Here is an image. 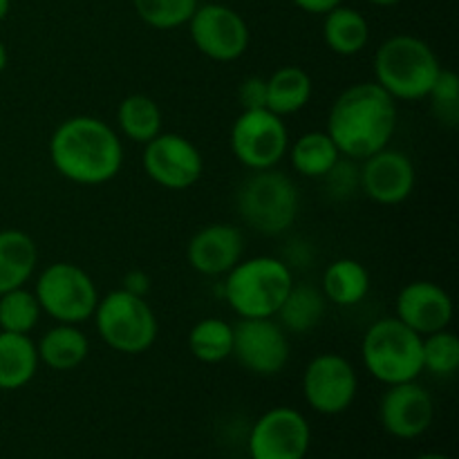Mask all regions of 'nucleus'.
Returning <instances> with one entry per match:
<instances>
[{
    "label": "nucleus",
    "instance_id": "1",
    "mask_svg": "<svg viewBox=\"0 0 459 459\" xmlns=\"http://www.w3.org/2000/svg\"><path fill=\"white\" fill-rule=\"evenodd\" d=\"M49 161L61 178L81 186L112 182L124 166V143L112 126L97 117H70L49 137Z\"/></svg>",
    "mask_w": 459,
    "mask_h": 459
},
{
    "label": "nucleus",
    "instance_id": "2",
    "mask_svg": "<svg viewBox=\"0 0 459 459\" xmlns=\"http://www.w3.org/2000/svg\"><path fill=\"white\" fill-rule=\"evenodd\" d=\"M397 128V103L381 85L354 83L336 97L327 130L339 152L352 161L368 160L388 148Z\"/></svg>",
    "mask_w": 459,
    "mask_h": 459
},
{
    "label": "nucleus",
    "instance_id": "3",
    "mask_svg": "<svg viewBox=\"0 0 459 459\" xmlns=\"http://www.w3.org/2000/svg\"><path fill=\"white\" fill-rule=\"evenodd\" d=\"M435 49L412 34L390 36L375 54V83L394 101H421L442 72Z\"/></svg>",
    "mask_w": 459,
    "mask_h": 459
},
{
    "label": "nucleus",
    "instance_id": "4",
    "mask_svg": "<svg viewBox=\"0 0 459 459\" xmlns=\"http://www.w3.org/2000/svg\"><path fill=\"white\" fill-rule=\"evenodd\" d=\"M294 285L291 269L273 255L242 258L224 282V299L240 318H276Z\"/></svg>",
    "mask_w": 459,
    "mask_h": 459
},
{
    "label": "nucleus",
    "instance_id": "5",
    "mask_svg": "<svg viewBox=\"0 0 459 459\" xmlns=\"http://www.w3.org/2000/svg\"><path fill=\"white\" fill-rule=\"evenodd\" d=\"M361 359L366 370L384 385L417 381L424 372L421 336L397 316L379 318L368 327L361 341Z\"/></svg>",
    "mask_w": 459,
    "mask_h": 459
},
{
    "label": "nucleus",
    "instance_id": "6",
    "mask_svg": "<svg viewBox=\"0 0 459 459\" xmlns=\"http://www.w3.org/2000/svg\"><path fill=\"white\" fill-rule=\"evenodd\" d=\"M236 206L247 227L263 236H281L299 218L300 195L290 175L276 169L251 170L238 188Z\"/></svg>",
    "mask_w": 459,
    "mask_h": 459
},
{
    "label": "nucleus",
    "instance_id": "7",
    "mask_svg": "<svg viewBox=\"0 0 459 459\" xmlns=\"http://www.w3.org/2000/svg\"><path fill=\"white\" fill-rule=\"evenodd\" d=\"M92 318L103 343L119 354L146 352L160 334V323L148 300L124 287L99 299Z\"/></svg>",
    "mask_w": 459,
    "mask_h": 459
},
{
    "label": "nucleus",
    "instance_id": "8",
    "mask_svg": "<svg viewBox=\"0 0 459 459\" xmlns=\"http://www.w3.org/2000/svg\"><path fill=\"white\" fill-rule=\"evenodd\" d=\"M40 309L56 323L81 325L92 318L99 291L88 272L74 263H52L34 287Z\"/></svg>",
    "mask_w": 459,
    "mask_h": 459
},
{
    "label": "nucleus",
    "instance_id": "9",
    "mask_svg": "<svg viewBox=\"0 0 459 459\" xmlns=\"http://www.w3.org/2000/svg\"><path fill=\"white\" fill-rule=\"evenodd\" d=\"M290 148V130L282 117L267 108L242 110L231 128V151L249 170L276 169Z\"/></svg>",
    "mask_w": 459,
    "mask_h": 459
},
{
    "label": "nucleus",
    "instance_id": "10",
    "mask_svg": "<svg viewBox=\"0 0 459 459\" xmlns=\"http://www.w3.org/2000/svg\"><path fill=\"white\" fill-rule=\"evenodd\" d=\"M191 40L206 58L218 63L238 61L251 40L249 25L236 9L220 3L197 4L186 22Z\"/></svg>",
    "mask_w": 459,
    "mask_h": 459
},
{
    "label": "nucleus",
    "instance_id": "11",
    "mask_svg": "<svg viewBox=\"0 0 459 459\" xmlns=\"http://www.w3.org/2000/svg\"><path fill=\"white\" fill-rule=\"evenodd\" d=\"M290 354L287 332L273 318H240L233 325L231 357L251 375H278L290 361Z\"/></svg>",
    "mask_w": 459,
    "mask_h": 459
},
{
    "label": "nucleus",
    "instance_id": "12",
    "mask_svg": "<svg viewBox=\"0 0 459 459\" xmlns=\"http://www.w3.org/2000/svg\"><path fill=\"white\" fill-rule=\"evenodd\" d=\"M359 377L352 363L334 352L314 357L303 372L305 402L318 415H341L354 403Z\"/></svg>",
    "mask_w": 459,
    "mask_h": 459
},
{
    "label": "nucleus",
    "instance_id": "13",
    "mask_svg": "<svg viewBox=\"0 0 459 459\" xmlns=\"http://www.w3.org/2000/svg\"><path fill=\"white\" fill-rule=\"evenodd\" d=\"M312 444V429L303 412L290 406H278L263 412L251 426V459H305Z\"/></svg>",
    "mask_w": 459,
    "mask_h": 459
},
{
    "label": "nucleus",
    "instance_id": "14",
    "mask_svg": "<svg viewBox=\"0 0 459 459\" xmlns=\"http://www.w3.org/2000/svg\"><path fill=\"white\" fill-rule=\"evenodd\" d=\"M143 170L169 191H184L197 184L204 173V160L195 143L178 133H160L143 143Z\"/></svg>",
    "mask_w": 459,
    "mask_h": 459
},
{
    "label": "nucleus",
    "instance_id": "15",
    "mask_svg": "<svg viewBox=\"0 0 459 459\" xmlns=\"http://www.w3.org/2000/svg\"><path fill=\"white\" fill-rule=\"evenodd\" d=\"M417 170L411 157L394 148H384L359 169V188L381 206H397L415 191Z\"/></svg>",
    "mask_w": 459,
    "mask_h": 459
},
{
    "label": "nucleus",
    "instance_id": "16",
    "mask_svg": "<svg viewBox=\"0 0 459 459\" xmlns=\"http://www.w3.org/2000/svg\"><path fill=\"white\" fill-rule=\"evenodd\" d=\"M379 402V421L394 439H417L430 429L435 402L429 390L417 381L385 385Z\"/></svg>",
    "mask_w": 459,
    "mask_h": 459
},
{
    "label": "nucleus",
    "instance_id": "17",
    "mask_svg": "<svg viewBox=\"0 0 459 459\" xmlns=\"http://www.w3.org/2000/svg\"><path fill=\"white\" fill-rule=\"evenodd\" d=\"M245 255V236L224 222L197 229L186 247V260L202 276H227Z\"/></svg>",
    "mask_w": 459,
    "mask_h": 459
},
{
    "label": "nucleus",
    "instance_id": "18",
    "mask_svg": "<svg viewBox=\"0 0 459 459\" xmlns=\"http://www.w3.org/2000/svg\"><path fill=\"white\" fill-rule=\"evenodd\" d=\"M394 316L420 336H429L451 325L453 299L437 282L412 281L399 291Z\"/></svg>",
    "mask_w": 459,
    "mask_h": 459
},
{
    "label": "nucleus",
    "instance_id": "19",
    "mask_svg": "<svg viewBox=\"0 0 459 459\" xmlns=\"http://www.w3.org/2000/svg\"><path fill=\"white\" fill-rule=\"evenodd\" d=\"M39 263L36 242L21 229L0 231V294L30 282Z\"/></svg>",
    "mask_w": 459,
    "mask_h": 459
},
{
    "label": "nucleus",
    "instance_id": "20",
    "mask_svg": "<svg viewBox=\"0 0 459 459\" xmlns=\"http://www.w3.org/2000/svg\"><path fill=\"white\" fill-rule=\"evenodd\" d=\"M36 352H39V361L45 363L49 370L67 372L79 368L88 359L90 341L79 330V325L58 323L40 336Z\"/></svg>",
    "mask_w": 459,
    "mask_h": 459
},
{
    "label": "nucleus",
    "instance_id": "21",
    "mask_svg": "<svg viewBox=\"0 0 459 459\" xmlns=\"http://www.w3.org/2000/svg\"><path fill=\"white\" fill-rule=\"evenodd\" d=\"M323 40L339 56H357L370 43V22L359 9L339 4L325 13Z\"/></svg>",
    "mask_w": 459,
    "mask_h": 459
},
{
    "label": "nucleus",
    "instance_id": "22",
    "mask_svg": "<svg viewBox=\"0 0 459 459\" xmlns=\"http://www.w3.org/2000/svg\"><path fill=\"white\" fill-rule=\"evenodd\" d=\"M39 352L30 334L0 332V390L12 393L30 384L39 370Z\"/></svg>",
    "mask_w": 459,
    "mask_h": 459
},
{
    "label": "nucleus",
    "instance_id": "23",
    "mask_svg": "<svg viewBox=\"0 0 459 459\" xmlns=\"http://www.w3.org/2000/svg\"><path fill=\"white\" fill-rule=\"evenodd\" d=\"M323 296L339 307L359 305L370 291V273L359 260L339 258L323 272Z\"/></svg>",
    "mask_w": 459,
    "mask_h": 459
},
{
    "label": "nucleus",
    "instance_id": "24",
    "mask_svg": "<svg viewBox=\"0 0 459 459\" xmlns=\"http://www.w3.org/2000/svg\"><path fill=\"white\" fill-rule=\"evenodd\" d=\"M312 92V76L303 67H278L267 79V110H272L278 117L296 115L307 106Z\"/></svg>",
    "mask_w": 459,
    "mask_h": 459
},
{
    "label": "nucleus",
    "instance_id": "25",
    "mask_svg": "<svg viewBox=\"0 0 459 459\" xmlns=\"http://www.w3.org/2000/svg\"><path fill=\"white\" fill-rule=\"evenodd\" d=\"M287 152H290V161L296 173L309 179L327 175L332 166L343 157L325 130L300 134L294 143H290Z\"/></svg>",
    "mask_w": 459,
    "mask_h": 459
},
{
    "label": "nucleus",
    "instance_id": "26",
    "mask_svg": "<svg viewBox=\"0 0 459 459\" xmlns=\"http://www.w3.org/2000/svg\"><path fill=\"white\" fill-rule=\"evenodd\" d=\"M160 103L148 94H130L117 108L121 134L134 143H148L161 133Z\"/></svg>",
    "mask_w": 459,
    "mask_h": 459
},
{
    "label": "nucleus",
    "instance_id": "27",
    "mask_svg": "<svg viewBox=\"0 0 459 459\" xmlns=\"http://www.w3.org/2000/svg\"><path fill=\"white\" fill-rule=\"evenodd\" d=\"M276 316L281 318L282 330L296 332V334L314 330L325 316V296L316 287L294 282Z\"/></svg>",
    "mask_w": 459,
    "mask_h": 459
},
{
    "label": "nucleus",
    "instance_id": "28",
    "mask_svg": "<svg viewBox=\"0 0 459 459\" xmlns=\"http://www.w3.org/2000/svg\"><path fill=\"white\" fill-rule=\"evenodd\" d=\"M188 348L202 363L227 361L233 350V325L222 318H202L188 334Z\"/></svg>",
    "mask_w": 459,
    "mask_h": 459
},
{
    "label": "nucleus",
    "instance_id": "29",
    "mask_svg": "<svg viewBox=\"0 0 459 459\" xmlns=\"http://www.w3.org/2000/svg\"><path fill=\"white\" fill-rule=\"evenodd\" d=\"M39 299L34 291L18 287V290L0 294V332L12 334H31L40 321Z\"/></svg>",
    "mask_w": 459,
    "mask_h": 459
},
{
    "label": "nucleus",
    "instance_id": "30",
    "mask_svg": "<svg viewBox=\"0 0 459 459\" xmlns=\"http://www.w3.org/2000/svg\"><path fill=\"white\" fill-rule=\"evenodd\" d=\"M200 0H133L137 16L152 30H178L191 21Z\"/></svg>",
    "mask_w": 459,
    "mask_h": 459
},
{
    "label": "nucleus",
    "instance_id": "31",
    "mask_svg": "<svg viewBox=\"0 0 459 459\" xmlns=\"http://www.w3.org/2000/svg\"><path fill=\"white\" fill-rule=\"evenodd\" d=\"M421 361L424 370L435 377L455 375L459 368V339L448 327L421 336Z\"/></svg>",
    "mask_w": 459,
    "mask_h": 459
},
{
    "label": "nucleus",
    "instance_id": "32",
    "mask_svg": "<svg viewBox=\"0 0 459 459\" xmlns=\"http://www.w3.org/2000/svg\"><path fill=\"white\" fill-rule=\"evenodd\" d=\"M426 99L433 101L430 106H433V112L439 124H446L451 128H455L459 121V79L455 72H439L437 81H435V85L430 88Z\"/></svg>",
    "mask_w": 459,
    "mask_h": 459
},
{
    "label": "nucleus",
    "instance_id": "33",
    "mask_svg": "<svg viewBox=\"0 0 459 459\" xmlns=\"http://www.w3.org/2000/svg\"><path fill=\"white\" fill-rule=\"evenodd\" d=\"M323 179L327 182V188L332 191V195L336 193V197H348L354 191V186H359V170L350 161H343V157H341L332 166L330 173L323 175Z\"/></svg>",
    "mask_w": 459,
    "mask_h": 459
},
{
    "label": "nucleus",
    "instance_id": "34",
    "mask_svg": "<svg viewBox=\"0 0 459 459\" xmlns=\"http://www.w3.org/2000/svg\"><path fill=\"white\" fill-rule=\"evenodd\" d=\"M238 101L242 110H255V108H267V79L263 76H249L238 88Z\"/></svg>",
    "mask_w": 459,
    "mask_h": 459
},
{
    "label": "nucleus",
    "instance_id": "35",
    "mask_svg": "<svg viewBox=\"0 0 459 459\" xmlns=\"http://www.w3.org/2000/svg\"><path fill=\"white\" fill-rule=\"evenodd\" d=\"M291 4H296V7L305 13H318V16H325L327 12H332L334 7L343 4V0H291Z\"/></svg>",
    "mask_w": 459,
    "mask_h": 459
},
{
    "label": "nucleus",
    "instance_id": "36",
    "mask_svg": "<svg viewBox=\"0 0 459 459\" xmlns=\"http://www.w3.org/2000/svg\"><path fill=\"white\" fill-rule=\"evenodd\" d=\"M126 285H124V290L126 291H130V294H137V296H146V291H148V276L143 272H133V273H128V276H126Z\"/></svg>",
    "mask_w": 459,
    "mask_h": 459
},
{
    "label": "nucleus",
    "instance_id": "37",
    "mask_svg": "<svg viewBox=\"0 0 459 459\" xmlns=\"http://www.w3.org/2000/svg\"><path fill=\"white\" fill-rule=\"evenodd\" d=\"M7 61H9V54H7V45L0 40V74L4 72V67H7Z\"/></svg>",
    "mask_w": 459,
    "mask_h": 459
},
{
    "label": "nucleus",
    "instance_id": "38",
    "mask_svg": "<svg viewBox=\"0 0 459 459\" xmlns=\"http://www.w3.org/2000/svg\"><path fill=\"white\" fill-rule=\"evenodd\" d=\"M9 9H12V0H0V22L9 16Z\"/></svg>",
    "mask_w": 459,
    "mask_h": 459
},
{
    "label": "nucleus",
    "instance_id": "39",
    "mask_svg": "<svg viewBox=\"0 0 459 459\" xmlns=\"http://www.w3.org/2000/svg\"><path fill=\"white\" fill-rule=\"evenodd\" d=\"M368 3L377 4V7H394V4H399L402 0H368Z\"/></svg>",
    "mask_w": 459,
    "mask_h": 459
},
{
    "label": "nucleus",
    "instance_id": "40",
    "mask_svg": "<svg viewBox=\"0 0 459 459\" xmlns=\"http://www.w3.org/2000/svg\"><path fill=\"white\" fill-rule=\"evenodd\" d=\"M415 459H453V457L444 455V453H421V455H417Z\"/></svg>",
    "mask_w": 459,
    "mask_h": 459
}]
</instances>
